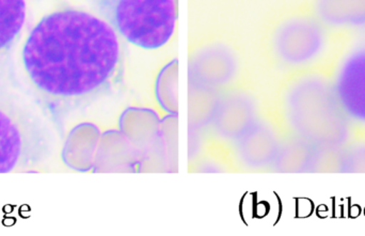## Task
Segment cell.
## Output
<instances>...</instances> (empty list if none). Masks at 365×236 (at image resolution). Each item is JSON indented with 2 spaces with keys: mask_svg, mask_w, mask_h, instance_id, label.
<instances>
[{
  "mask_svg": "<svg viewBox=\"0 0 365 236\" xmlns=\"http://www.w3.org/2000/svg\"><path fill=\"white\" fill-rule=\"evenodd\" d=\"M21 61L43 100L68 108L106 93L117 83L123 48L119 34L105 19L62 9L32 28L21 49Z\"/></svg>",
  "mask_w": 365,
  "mask_h": 236,
  "instance_id": "1",
  "label": "cell"
},
{
  "mask_svg": "<svg viewBox=\"0 0 365 236\" xmlns=\"http://www.w3.org/2000/svg\"><path fill=\"white\" fill-rule=\"evenodd\" d=\"M107 23L128 43L145 49L166 45L175 29V0H92Z\"/></svg>",
  "mask_w": 365,
  "mask_h": 236,
  "instance_id": "2",
  "label": "cell"
},
{
  "mask_svg": "<svg viewBox=\"0 0 365 236\" xmlns=\"http://www.w3.org/2000/svg\"><path fill=\"white\" fill-rule=\"evenodd\" d=\"M294 108L300 121L317 137L319 149L340 147L349 136L351 121L343 111L329 78L306 77L294 92Z\"/></svg>",
  "mask_w": 365,
  "mask_h": 236,
  "instance_id": "3",
  "label": "cell"
},
{
  "mask_svg": "<svg viewBox=\"0 0 365 236\" xmlns=\"http://www.w3.org/2000/svg\"><path fill=\"white\" fill-rule=\"evenodd\" d=\"M34 122V115L21 103L0 92V173L27 163Z\"/></svg>",
  "mask_w": 365,
  "mask_h": 236,
  "instance_id": "4",
  "label": "cell"
},
{
  "mask_svg": "<svg viewBox=\"0 0 365 236\" xmlns=\"http://www.w3.org/2000/svg\"><path fill=\"white\" fill-rule=\"evenodd\" d=\"M330 81L349 121L365 126V41L343 56Z\"/></svg>",
  "mask_w": 365,
  "mask_h": 236,
  "instance_id": "5",
  "label": "cell"
},
{
  "mask_svg": "<svg viewBox=\"0 0 365 236\" xmlns=\"http://www.w3.org/2000/svg\"><path fill=\"white\" fill-rule=\"evenodd\" d=\"M283 34L282 56L289 63L309 66L327 51L328 28L317 16L294 21Z\"/></svg>",
  "mask_w": 365,
  "mask_h": 236,
  "instance_id": "6",
  "label": "cell"
},
{
  "mask_svg": "<svg viewBox=\"0 0 365 236\" xmlns=\"http://www.w3.org/2000/svg\"><path fill=\"white\" fill-rule=\"evenodd\" d=\"M315 16L328 29L365 31V0H315Z\"/></svg>",
  "mask_w": 365,
  "mask_h": 236,
  "instance_id": "7",
  "label": "cell"
},
{
  "mask_svg": "<svg viewBox=\"0 0 365 236\" xmlns=\"http://www.w3.org/2000/svg\"><path fill=\"white\" fill-rule=\"evenodd\" d=\"M25 21V0H0V64L19 40Z\"/></svg>",
  "mask_w": 365,
  "mask_h": 236,
  "instance_id": "8",
  "label": "cell"
}]
</instances>
